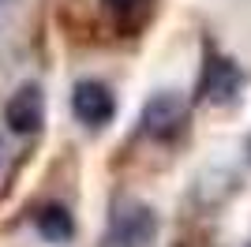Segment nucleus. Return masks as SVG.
Returning a JSON list of instances; mask_svg holds the SVG:
<instances>
[{"instance_id": "f257e3e1", "label": "nucleus", "mask_w": 251, "mask_h": 247, "mask_svg": "<svg viewBox=\"0 0 251 247\" xmlns=\"http://www.w3.org/2000/svg\"><path fill=\"white\" fill-rule=\"evenodd\" d=\"M72 109L75 116L86 124V127H105V124L116 116V98L109 94L105 82H94V79H83L72 94Z\"/></svg>"}, {"instance_id": "f03ea898", "label": "nucleus", "mask_w": 251, "mask_h": 247, "mask_svg": "<svg viewBox=\"0 0 251 247\" xmlns=\"http://www.w3.org/2000/svg\"><path fill=\"white\" fill-rule=\"evenodd\" d=\"M4 120L15 135H34L45 120V101L38 86H19L4 105Z\"/></svg>"}, {"instance_id": "7ed1b4c3", "label": "nucleus", "mask_w": 251, "mask_h": 247, "mask_svg": "<svg viewBox=\"0 0 251 247\" xmlns=\"http://www.w3.org/2000/svg\"><path fill=\"white\" fill-rule=\"evenodd\" d=\"M184 124H188V105H184L180 94H157L154 101L147 105V113H143V127H147V135H154V139L176 135Z\"/></svg>"}, {"instance_id": "20e7f679", "label": "nucleus", "mask_w": 251, "mask_h": 247, "mask_svg": "<svg viewBox=\"0 0 251 247\" xmlns=\"http://www.w3.org/2000/svg\"><path fill=\"white\" fill-rule=\"evenodd\" d=\"M154 236V214L143 210V206H131V210H120L113 221V244L120 247H143Z\"/></svg>"}, {"instance_id": "39448f33", "label": "nucleus", "mask_w": 251, "mask_h": 247, "mask_svg": "<svg viewBox=\"0 0 251 247\" xmlns=\"http://www.w3.org/2000/svg\"><path fill=\"white\" fill-rule=\"evenodd\" d=\"M240 82H244V75H240V68L232 60H225V56H214L210 60V68H206V98L214 105H229L236 94H240Z\"/></svg>"}, {"instance_id": "423d86ee", "label": "nucleus", "mask_w": 251, "mask_h": 247, "mask_svg": "<svg viewBox=\"0 0 251 247\" xmlns=\"http://www.w3.org/2000/svg\"><path fill=\"white\" fill-rule=\"evenodd\" d=\"M38 232L45 240H52V244H60V240H68L75 232V221L64 206H42L38 210Z\"/></svg>"}, {"instance_id": "0eeeda50", "label": "nucleus", "mask_w": 251, "mask_h": 247, "mask_svg": "<svg viewBox=\"0 0 251 247\" xmlns=\"http://www.w3.org/2000/svg\"><path fill=\"white\" fill-rule=\"evenodd\" d=\"M101 4L113 11V15H131V11H135L143 0H101Z\"/></svg>"}, {"instance_id": "6e6552de", "label": "nucleus", "mask_w": 251, "mask_h": 247, "mask_svg": "<svg viewBox=\"0 0 251 247\" xmlns=\"http://www.w3.org/2000/svg\"><path fill=\"white\" fill-rule=\"evenodd\" d=\"M248 157H251V139H248Z\"/></svg>"}]
</instances>
